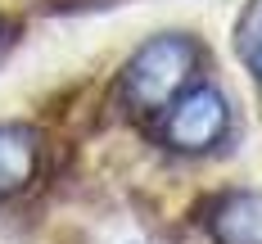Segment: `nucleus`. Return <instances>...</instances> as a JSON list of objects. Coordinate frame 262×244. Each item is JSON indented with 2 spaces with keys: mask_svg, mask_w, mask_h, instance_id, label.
Here are the masks:
<instances>
[{
  "mask_svg": "<svg viewBox=\"0 0 262 244\" xmlns=\"http://www.w3.org/2000/svg\"><path fill=\"white\" fill-rule=\"evenodd\" d=\"M226 127H231L226 100H222L212 86H199V91H190L185 100L172 104V118H167L163 136H167V145L181 149V154H204V149H212V145L226 136Z\"/></svg>",
  "mask_w": 262,
  "mask_h": 244,
  "instance_id": "2",
  "label": "nucleus"
},
{
  "mask_svg": "<svg viewBox=\"0 0 262 244\" xmlns=\"http://www.w3.org/2000/svg\"><path fill=\"white\" fill-rule=\"evenodd\" d=\"M212 240L217 244H262V194L258 190H235L217 204L212 213Z\"/></svg>",
  "mask_w": 262,
  "mask_h": 244,
  "instance_id": "3",
  "label": "nucleus"
},
{
  "mask_svg": "<svg viewBox=\"0 0 262 244\" xmlns=\"http://www.w3.org/2000/svg\"><path fill=\"white\" fill-rule=\"evenodd\" d=\"M194 63H199L194 41H185L177 32H163L154 41H145V46L136 50V59L127 63V73H122V95H127V104L140 108V113L163 108L185 81H190Z\"/></svg>",
  "mask_w": 262,
  "mask_h": 244,
  "instance_id": "1",
  "label": "nucleus"
},
{
  "mask_svg": "<svg viewBox=\"0 0 262 244\" xmlns=\"http://www.w3.org/2000/svg\"><path fill=\"white\" fill-rule=\"evenodd\" d=\"M36 172V136L27 127H0V199L18 194Z\"/></svg>",
  "mask_w": 262,
  "mask_h": 244,
  "instance_id": "4",
  "label": "nucleus"
},
{
  "mask_svg": "<svg viewBox=\"0 0 262 244\" xmlns=\"http://www.w3.org/2000/svg\"><path fill=\"white\" fill-rule=\"evenodd\" d=\"M235 50L244 54V63L262 77V0H253V5L244 9V18H239V27H235Z\"/></svg>",
  "mask_w": 262,
  "mask_h": 244,
  "instance_id": "5",
  "label": "nucleus"
}]
</instances>
